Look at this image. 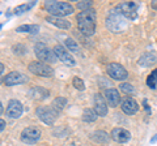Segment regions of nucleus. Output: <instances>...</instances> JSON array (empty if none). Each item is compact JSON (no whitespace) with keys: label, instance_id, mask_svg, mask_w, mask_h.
Returning a JSON list of instances; mask_svg holds the SVG:
<instances>
[{"label":"nucleus","instance_id":"423d86ee","mask_svg":"<svg viewBox=\"0 0 157 146\" xmlns=\"http://www.w3.org/2000/svg\"><path fill=\"white\" fill-rule=\"evenodd\" d=\"M39 138H41V130L36 126H28V128L22 129L21 132V141L24 144L34 145L37 144Z\"/></svg>","mask_w":157,"mask_h":146},{"label":"nucleus","instance_id":"a878e982","mask_svg":"<svg viewBox=\"0 0 157 146\" xmlns=\"http://www.w3.org/2000/svg\"><path fill=\"white\" fill-rule=\"evenodd\" d=\"M66 46L68 47V50L72 51V52H75V53H78V52H80L78 45L72 39V38H67V39H66Z\"/></svg>","mask_w":157,"mask_h":146},{"label":"nucleus","instance_id":"bb28decb","mask_svg":"<svg viewBox=\"0 0 157 146\" xmlns=\"http://www.w3.org/2000/svg\"><path fill=\"white\" fill-rule=\"evenodd\" d=\"M119 89H121V91H123L124 94H134L135 93V87L131 84H127V82L119 85Z\"/></svg>","mask_w":157,"mask_h":146},{"label":"nucleus","instance_id":"0eeeda50","mask_svg":"<svg viewBox=\"0 0 157 146\" xmlns=\"http://www.w3.org/2000/svg\"><path fill=\"white\" fill-rule=\"evenodd\" d=\"M106 71H107V75L117 81H124L128 77V72L124 69V67H122L118 63H110L107 65Z\"/></svg>","mask_w":157,"mask_h":146},{"label":"nucleus","instance_id":"9d476101","mask_svg":"<svg viewBox=\"0 0 157 146\" xmlns=\"http://www.w3.org/2000/svg\"><path fill=\"white\" fill-rule=\"evenodd\" d=\"M54 53H55V56L58 57L59 60H62L68 67H73V65L76 64V61H75V59H73V56L62 45H56L55 47H54Z\"/></svg>","mask_w":157,"mask_h":146},{"label":"nucleus","instance_id":"4be33fe9","mask_svg":"<svg viewBox=\"0 0 157 146\" xmlns=\"http://www.w3.org/2000/svg\"><path fill=\"white\" fill-rule=\"evenodd\" d=\"M97 114L94 110L92 108H85L84 112H82V120L86 121V123H92V121H94L97 119Z\"/></svg>","mask_w":157,"mask_h":146},{"label":"nucleus","instance_id":"dca6fc26","mask_svg":"<svg viewBox=\"0 0 157 146\" xmlns=\"http://www.w3.org/2000/svg\"><path fill=\"white\" fill-rule=\"evenodd\" d=\"M104 95H105V99L107 102V104H109L110 107H117L122 102L121 100V95H119V93H118V90L113 89V87H110V89H106Z\"/></svg>","mask_w":157,"mask_h":146},{"label":"nucleus","instance_id":"ddd939ff","mask_svg":"<svg viewBox=\"0 0 157 146\" xmlns=\"http://www.w3.org/2000/svg\"><path fill=\"white\" fill-rule=\"evenodd\" d=\"M121 107H122V110H123V112L127 115H134L137 112V110H139V104H137L136 100L134 98H131V97H124L121 102Z\"/></svg>","mask_w":157,"mask_h":146},{"label":"nucleus","instance_id":"4468645a","mask_svg":"<svg viewBox=\"0 0 157 146\" xmlns=\"http://www.w3.org/2000/svg\"><path fill=\"white\" fill-rule=\"evenodd\" d=\"M111 138L114 140L115 142L126 144L131 140V133L127 129H123V128H114L111 130Z\"/></svg>","mask_w":157,"mask_h":146},{"label":"nucleus","instance_id":"20e7f679","mask_svg":"<svg viewBox=\"0 0 157 146\" xmlns=\"http://www.w3.org/2000/svg\"><path fill=\"white\" fill-rule=\"evenodd\" d=\"M37 116L47 125H52L58 116V111L52 106H41L37 108Z\"/></svg>","mask_w":157,"mask_h":146},{"label":"nucleus","instance_id":"f257e3e1","mask_svg":"<svg viewBox=\"0 0 157 146\" xmlns=\"http://www.w3.org/2000/svg\"><path fill=\"white\" fill-rule=\"evenodd\" d=\"M77 26L84 35L90 37L96 31V11L93 8L88 9V11L80 12L76 17Z\"/></svg>","mask_w":157,"mask_h":146},{"label":"nucleus","instance_id":"1a4fd4ad","mask_svg":"<svg viewBox=\"0 0 157 146\" xmlns=\"http://www.w3.org/2000/svg\"><path fill=\"white\" fill-rule=\"evenodd\" d=\"M117 9L123 14L126 18H130V20H135L136 16H137V4L134 2L121 3L117 7Z\"/></svg>","mask_w":157,"mask_h":146},{"label":"nucleus","instance_id":"b1692460","mask_svg":"<svg viewBox=\"0 0 157 146\" xmlns=\"http://www.w3.org/2000/svg\"><path fill=\"white\" fill-rule=\"evenodd\" d=\"M66 104H67V99H66V98H63V97H58V98L54 99V100H52V103H51V106L58 111V112L64 108V106H66Z\"/></svg>","mask_w":157,"mask_h":146},{"label":"nucleus","instance_id":"5701e85b","mask_svg":"<svg viewBox=\"0 0 157 146\" xmlns=\"http://www.w3.org/2000/svg\"><path fill=\"white\" fill-rule=\"evenodd\" d=\"M36 3H37V2H30V3L21 4V5H18V7L14 8L13 13H14V14H22V13H25V12L29 11V9H32L34 5H36Z\"/></svg>","mask_w":157,"mask_h":146},{"label":"nucleus","instance_id":"9b49d317","mask_svg":"<svg viewBox=\"0 0 157 146\" xmlns=\"http://www.w3.org/2000/svg\"><path fill=\"white\" fill-rule=\"evenodd\" d=\"M29 81L28 76L24 75V73H20V72H11L4 77V85L7 86H13V85H20V84H26Z\"/></svg>","mask_w":157,"mask_h":146},{"label":"nucleus","instance_id":"2eb2a0df","mask_svg":"<svg viewBox=\"0 0 157 146\" xmlns=\"http://www.w3.org/2000/svg\"><path fill=\"white\" fill-rule=\"evenodd\" d=\"M93 102H94V111L98 116H106L107 114V102L106 99L102 97L101 94H96L94 98H93Z\"/></svg>","mask_w":157,"mask_h":146},{"label":"nucleus","instance_id":"39448f33","mask_svg":"<svg viewBox=\"0 0 157 146\" xmlns=\"http://www.w3.org/2000/svg\"><path fill=\"white\" fill-rule=\"evenodd\" d=\"M123 17H124L123 14H122V13L115 8L114 11L110 13V16L107 17V27H109L110 30H113L114 33L121 31L122 29L124 27V25H126Z\"/></svg>","mask_w":157,"mask_h":146},{"label":"nucleus","instance_id":"f8f14e48","mask_svg":"<svg viewBox=\"0 0 157 146\" xmlns=\"http://www.w3.org/2000/svg\"><path fill=\"white\" fill-rule=\"evenodd\" d=\"M22 104L21 102L17 100V99H11L8 102V106H7V115L12 119H17L21 116L22 114Z\"/></svg>","mask_w":157,"mask_h":146},{"label":"nucleus","instance_id":"a211bd4d","mask_svg":"<svg viewBox=\"0 0 157 146\" xmlns=\"http://www.w3.org/2000/svg\"><path fill=\"white\" fill-rule=\"evenodd\" d=\"M47 21L51 22L52 25L60 27V29H70V27H71V22L67 21V20H63V18H60V17L50 16V17H47Z\"/></svg>","mask_w":157,"mask_h":146},{"label":"nucleus","instance_id":"7c9ffc66","mask_svg":"<svg viewBox=\"0 0 157 146\" xmlns=\"http://www.w3.org/2000/svg\"><path fill=\"white\" fill-rule=\"evenodd\" d=\"M155 142H157V134L155 136V137L151 138V144H155Z\"/></svg>","mask_w":157,"mask_h":146},{"label":"nucleus","instance_id":"7ed1b4c3","mask_svg":"<svg viewBox=\"0 0 157 146\" xmlns=\"http://www.w3.org/2000/svg\"><path fill=\"white\" fill-rule=\"evenodd\" d=\"M34 52H36V56L39 60L43 61V63H47V64L48 63H50V64L51 63H55L56 59H58V57L55 56V53L48 50L45 43H42V42H39L34 46Z\"/></svg>","mask_w":157,"mask_h":146},{"label":"nucleus","instance_id":"c756f323","mask_svg":"<svg viewBox=\"0 0 157 146\" xmlns=\"http://www.w3.org/2000/svg\"><path fill=\"white\" fill-rule=\"evenodd\" d=\"M0 125H2V126H0V130H2V132H3V130H4V128H6V121H4L3 119L0 120Z\"/></svg>","mask_w":157,"mask_h":146},{"label":"nucleus","instance_id":"412c9836","mask_svg":"<svg viewBox=\"0 0 157 146\" xmlns=\"http://www.w3.org/2000/svg\"><path fill=\"white\" fill-rule=\"evenodd\" d=\"M16 30L18 33H29V34H37L39 30V26L38 25H21L18 26Z\"/></svg>","mask_w":157,"mask_h":146},{"label":"nucleus","instance_id":"6e6552de","mask_svg":"<svg viewBox=\"0 0 157 146\" xmlns=\"http://www.w3.org/2000/svg\"><path fill=\"white\" fill-rule=\"evenodd\" d=\"M29 71H30L32 73H34V75L37 76H42V77H51L54 75V69L50 67L45 64V63L42 61H33L29 64Z\"/></svg>","mask_w":157,"mask_h":146},{"label":"nucleus","instance_id":"6ab92c4d","mask_svg":"<svg viewBox=\"0 0 157 146\" xmlns=\"http://www.w3.org/2000/svg\"><path fill=\"white\" fill-rule=\"evenodd\" d=\"M92 140L97 144H107L110 137L106 132H104V130H98V132H94L92 134Z\"/></svg>","mask_w":157,"mask_h":146},{"label":"nucleus","instance_id":"c85d7f7f","mask_svg":"<svg viewBox=\"0 0 157 146\" xmlns=\"http://www.w3.org/2000/svg\"><path fill=\"white\" fill-rule=\"evenodd\" d=\"M90 7H92V2H81V3H77V8L81 9V12L90 9Z\"/></svg>","mask_w":157,"mask_h":146},{"label":"nucleus","instance_id":"aec40b11","mask_svg":"<svg viewBox=\"0 0 157 146\" xmlns=\"http://www.w3.org/2000/svg\"><path fill=\"white\" fill-rule=\"evenodd\" d=\"M30 95L34 99H45L48 97V91L42 89V87H36V89L30 90Z\"/></svg>","mask_w":157,"mask_h":146},{"label":"nucleus","instance_id":"2f4dec72","mask_svg":"<svg viewBox=\"0 0 157 146\" xmlns=\"http://www.w3.org/2000/svg\"><path fill=\"white\" fill-rule=\"evenodd\" d=\"M0 68H2V75H3V73H4V64H3V63L0 64Z\"/></svg>","mask_w":157,"mask_h":146},{"label":"nucleus","instance_id":"393cba45","mask_svg":"<svg viewBox=\"0 0 157 146\" xmlns=\"http://www.w3.org/2000/svg\"><path fill=\"white\" fill-rule=\"evenodd\" d=\"M147 85L151 89H156L157 86V68L155 71H152V73L148 76V78H147Z\"/></svg>","mask_w":157,"mask_h":146},{"label":"nucleus","instance_id":"f3484780","mask_svg":"<svg viewBox=\"0 0 157 146\" xmlns=\"http://www.w3.org/2000/svg\"><path fill=\"white\" fill-rule=\"evenodd\" d=\"M156 61V55L153 52H145L144 55H141L139 59V65L140 67H149Z\"/></svg>","mask_w":157,"mask_h":146},{"label":"nucleus","instance_id":"cd10ccee","mask_svg":"<svg viewBox=\"0 0 157 146\" xmlns=\"http://www.w3.org/2000/svg\"><path fill=\"white\" fill-rule=\"evenodd\" d=\"M72 84H73V86L76 87L77 90H84L85 89V85H84V81H82L81 78H78V77H75L73 78V81H72Z\"/></svg>","mask_w":157,"mask_h":146},{"label":"nucleus","instance_id":"f03ea898","mask_svg":"<svg viewBox=\"0 0 157 146\" xmlns=\"http://www.w3.org/2000/svg\"><path fill=\"white\" fill-rule=\"evenodd\" d=\"M45 8L54 17H63V16H68V14L73 13V7L70 3H66V2L50 0V2L45 3Z\"/></svg>","mask_w":157,"mask_h":146}]
</instances>
